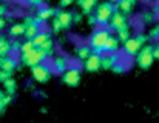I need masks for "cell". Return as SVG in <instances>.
I'll return each instance as SVG.
<instances>
[{
	"label": "cell",
	"instance_id": "obj_1",
	"mask_svg": "<svg viewBox=\"0 0 159 123\" xmlns=\"http://www.w3.org/2000/svg\"><path fill=\"white\" fill-rule=\"evenodd\" d=\"M110 36H111V31L105 29V28H99V29H96L91 34V37H90V46H91L93 53H98V54H104L105 53V45Z\"/></svg>",
	"mask_w": 159,
	"mask_h": 123
},
{
	"label": "cell",
	"instance_id": "obj_2",
	"mask_svg": "<svg viewBox=\"0 0 159 123\" xmlns=\"http://www.w3.org/2000/svg\"><path fill=\"white\" fill-rule=\"evenodd\" d=\"M117 9V3H113V2H105L102 5L98 6L96 12H94V17H96V23L98 25H105L108 23L110 17L113 15V12Z\"/></svg>",
	"mask_w": 159,
	"mask_h": 123
},
{
	"label": "cell",
	"instance_id": "obj_3",
	"mask_svg": "<svg viewBox=\"0 0 159 123\" xmlns=\"http://www.w3.org/2000/svg\"><path fill=\"white\" fill-rule=\"evenodd\" d=\"M147 39H148V37H145V36H138V37H130V39H127V40L124 42V49H122V53H124L125 56H130V57L136 56V54L139 53V49L144 46V43H145Z\"/></svg>",
	"mask_w": 159,
	"mask_h": 123
},
{
	"label": "cell",
	"instance_id": "obj_4",
	"mask_svg": "<svg viewBox=\"0 0 159 123\" xmlns=\"http://www.w3.org/2000/svg\"><path fill=\"white\" fill-rule=\"evenodd\" d=\"M31 75L34 80H37L39 83H45L51 78L53 75V69H51V65H47V63H39V65H34L31 66Z\"/></svg>",
	"mask_w": 159,
	"mask_h": 123
},
{
	"label": "cell",
	"instance_id": "obj_5",
	"mask_svg": "<svg viewBox=\"0 0 159 123\" xmlns=\"http://www.w3.org/2000/svg\"><path fill=\"white\" fill-rule=\"evenodd\" d=\"M47 60V56H45V53L40 49V48H33V49H30V51H26V53H22V62L25 63V65H28V66H34V65H39V63H42V62Z\"/></svg>",
	"mask_w": 159,
	"mask_h": 123
},
{
	"label": "cell",
	"instance_id": "obj_6",
	"mask_svg": "<svg viewBox=\"0 0 159 123\" xmlns=\"http://www.w3.org/2000/svg\"><path fill=\"white\" fill-rule=\"evenodd\" d=\"M138 56V65L142 68V69H147L153 65L155 57H153V46L152 45H147V46H142L139 49V53L136 54Z\"/></svg>",
	"mask_w": 159,
	"mask_h": 123
},
{
	"label": "cell",
	"instance_id": "obj_7",
	"mask_svg": "<svg viewBox=\"0 0 159 123\" xmlns=\"http://www.w3.org/2000/svg\"><path fill=\"white\" fill-rule=\"evenodd\" d=\"M63 83L68 86H76L80 82V69L77 66H68L65 69V72L62 74Z\"/></svg>",
	"mask_w": 159,
	"mask_h": 123
},
{
	"label": "cell",
	"instance_id": "obj_8",
	"mask_svg": "<svg viewBox=\"0 0 159 123\" xmlns=\"http://www.w3.org/2000/svg\"><path fill=\"white\" fill-rule=\"evenodd\" d=\"M108 22H110V26H108L110 31H116V29H119V28L128 25V22H127V15H125L124 12H120L119 9H116V11L113 12V15L110 17Z\"/></svg>",
	"mask_w": 159,
	"mask_h": 123
},
{
	"label": "cell",
	"instance_id": "obj_9",
	"mask_svg": "<svg viewBox=\"0 0 159 123\" xmlns=\"http://www.w3.org/2000/svg\"><path fill=\"white\" fill-rule=\"evenodd\" d=\"M50 65H51L53 74H63L65 69L70 66V62H68L66 57H63V56H56Z\"/></svg>",
	"mask_w": 159,
	"mask_h": 123
},
{
	"label": "cell",
	"instance_id": "obj_10",
	"mask_svg": "<svg viewBox=\"0 0 159 123\" xmlns=\"http://www.w3.org/2000/svg\"><path fill=\"white\" fill-rule=\"evenodd\" d=\"M57 12H59V9H56V8H50V6H45V5H42V6H39V8H37L36 19H37V20H40L42 23H45L48 19L54 17Z\"/></svg>",
	"mask_w": 159,
	"mask_h": 123
},
{
	"label": "cell",
	"instance_id": "obj_11",
	"mask_svg": "<svg viewBox=\"0 0 159 123\" xmlns=\"http://www.w3.org/2000/svg\"><path fill=\"white\" fill-rule=\"evenodd\" d=\"M101 60H102V54L98 53H91L90 57L85 60V69L90 72H96L101 69Z\"/></svg>",
	"mask_w": 159,
	"mask_h": 123
},
{
	"label": "cell",
	"instance_id": "obj_12",
	"mask_svg": "<svg viewBox=\"0 0 159 123\" xmlns=\"http://www.w3.org/2000/svg\"><path fill=\"white\" fill-rule=\"evenodd\" d=\"M17 66V59L12 57V56H2L0 57V69H5V71H9L12 72Z\"/></svg>",
	"mask_w": 159,
	"mask_h": 123
},
{
	"label": "cell",
	"instance_id": "obj_13",
	"mask_svg": "<svg viewBox=\"0 0 159 123\" xmlns=\"http://www.w3.org/2000/svg\"><path fill=\"white\" fill-rule=\"evenodd\" d=\"M54 17H57V19H59V22H60L62 28H70V26L73 25V12L60 11V9H59V12H57Z\"/></svg>",
	"mask_w": 159,
	"mask_h": 123
},
{
	"label": "cell",
	"instance_id": "obj_14",
	"mask_svg": "<svg viewBox=\"0 0 159 123\" xmlns=\"http://www.w3.org/2000/svg\"><path fill=\"white\" fill-rule=\"evenodd\" d=\"M40 28H42V22L40 20H36V22H33V23H30V25H26V28H25V32H23V36H25V39H33L39 31H40Z\"/></svg>",
	"mask_w": 159,
	"mask_h": 123
},
{
	"label": "cell",
	"instance_id": "obj_15",
	"mask_svg": "<svg viewBox=\"0 0 159 123\" xmlns=\"http://www.w3.org/2000/svg\"><path fill=\"white\" fill-rule=\"evenodd\" d=\"M77 5L80 6L82 14L90 15V14H93V11H94V8H96L98 0H77Z\"/></svg>",
	"mask_w": 159,
	"mask_h": 123
},
{
	"label": "cell",
	"instance_id": "obj_16",
	"mask_svg": "<svg viewBox=\"0 0 159 123\" xmlns=\"http://www.w3.org/2000/svg\"><path fill=\"white\" fill-rule=\"evenodd\" d=\"M25 28H26V25H25L23 22H20V23H14V25H11V28H9V36H11L12 39H19V37L23 36Z\"/></svg>",
	"mask_w": 159,
	"mask_h": 123
},
{
	"label": "cell",
	"instance_id": "obj_17",
	"mask_svg": "<svg viewBox=\"0 0 159 123\" xmlns=\"http://www.w3.org/2000/svg\"><path fill=\"white\" fill-rule=\"evenodd\" d=\"M136 2L138 0H119L117 2V9L127 15V14H130V11L133 9V6L136 5Z\"/></svg>",
	"mask_w": 159,
	"mask_h": 123
},
{
	"label": "cell",
	"instance_id": "obj_18",
	"mask_svg": "<svg viewBox=\"0 0 159 123\" xmlns=\"http://www.w3.org/2000/svg\"><path fill=\"white\" fill-rule=\"evenodd\" d=\"M50 37H51V36H50V32H47V31H42V29H40V31H39V32H37L31 40H33V45H34L36 48H39V46H40L45 40H48Z\"/></svg>",
	"mask_w": 159,
	"mask_h": 123
},
{
	"label": "cell",
	"instance_id": "obj_19",
	"mask_svg": "<svg viewBox=\"0 0 159 123\" xmlns=\"http://www.w3.org/2000/svg\"><path fill=\"white\" fill-rule=\"evenodd\" d=\"M116 51H119V39L110 36L105 45V53H116Z\"/></svg>",
	"mask_w": 159,
	"mask_h": 123
},
{
	"label": "cell",
	"instance_id": "obj_20",
	"mask_svg": "<svg viewBox=\"0 0 159 123\" xmlns=\"http://www.w3.org/2000/svg\"><path fill=\"white\" fill-rule=\"evenodd\" d=\"M43 53H45V56H47V59H51L53 57V54H54V43H53V40H51V37L48 39V40H45L40 46H39Z\"/></svg>",
	"mask_w": 159,
	"mask_h": 123
},
{
	"label": "cell",
	"instance_id": "obj_21",
	"mask_svg": "<svg viewBox=\"0 0 159 123\" xmlns=\"http://www.w3.org/2000/svg\"><path fill=\"white\" fill-rule=\"evenodd\" d=\"M11 54V40H8L5 36H0V57Z\"/></svg>",
	"mask_w": 159,
	"mask_h": 123
},
{
	"label": "cell",
	"instance_id": "obj_22",
	"mask_svg": "<svg viewBox=\"0 0 159 123\" xmlns=\"http://www.w3.org/2000/svg\"><path fill=\"white\" fill-rule=\"evenodd\" d=\"M3 88H5V92H8V94L14 95V92H16V89H17V85H16L14 78H12V77H9V78H6V80L3 82Z\"/></svg>",
	"mask_w": 159,
	"mask_h": 123
},
{
	"label": "cell",
	"instance_id": "obj_23",
	"mask_svg": "<svg viewBox=\"0 0 159 123\" xmlns=\"http://www.w3.org/2000/svg\"><path fill=\"white\" fill-rule=\"evenodd\" d=\"M116 32H117L116 37L119 39V42H125L127 39H130V26H128V25H125V26L116 29Z\"/></svg>",
	"mask_w": 159,
	"mask_h": 123
},
{
	"label": "cell",
	"instance_id": "obj_24",
	"mask_svg": "<svg viewBox=\"0 0 159 123\" xmlns=\"http://www.w3.org/2000/svg\"><path fill=\"white\" fill-rule=\"evenodd\" d=\"M91 53H93L91 46H80V48H77V59L85 62L88 57H90Z\"/></svg>",
	"mask_w": 159,
	"mask_h": 123
},
{
	"label": "cell",
	"instance_id": "obj_25",
	"mask_svg": "<svg viewBox=\"0 0 159 123\" xmlns=\"http://www.w3.org/2000/svg\"><path fill=\"white\" fill-rule=\"evenodd\" d=\"M116 74H124L125 71H127V65H124V62H117V63H114L113 65V68H111Z\"/></svg>",
	"mask_w": 159,
	"mask_h": 123
},
{
	"label": "cell",
	"instance_id": "obj_26",
	"mask_svg": "<svg viewBox=\"0 0 159 123\" xmlns=\"http://www.w3.org/2000/svg\"><path fill=\"white\" fill-rule=\"evenodd\" d=\"M34 48V45H33V40H30V39H26L22 45H20V54L22 53H26V51H30V49H33Z\"/></svg>",
	"mask_w": 159,
	"mask_h": 123
},
{
	"label": "cell",
	"instance_id": "obj_27",
	"mask_svg": "<svg viewBox=\"0 0 159 123\" xmlns=\"http://www.w3.org/2000/svg\"><path fill=\"white\" fill-rule=\"evenodd\" d=\"M20 42L17 39H12L11 40V53H20Z\"/></svg>",
	"mask_w": 159,
	"mask_h": 123
},
{
	"label": "cell",
	"instance_id": "obj_28",
	"mask_svg": "<svg viewBox=\"0 0 159 123\" xmlns=\"http://www.w3.org/2000/svg\"><path fill=\"white\" fill-rule=\"evenodd\" d=\"M148 39H153V40H158L159 42V26H155L148 36Z\"/></svg>",
	"mask_w": 159,
	"mask_h": 123
},
{
	"label": "cell",
	"instance_id": "obj_29",
	"mask_svg": "<svg viewBox=\"0 0 159 123\" xmlns=\"http://www.w3.org/2000/svg\"><path fill=\"white\" fill-rule=\"evenodd\" d=\"M60 29H63V28H62V25H60L59 19H57V17H54V20H53V31H54V32H59Z\"/></svg>",
	"mask_w": 159,
	"mask_h": 123
},
{
	"label": "cell",
	"instance_id": "obj_30",
	"mask_svg": "<svg viewBox=\"0 0 159 123\" xmlns=\"http://www.w3.org/2000/svg\"><path fill=\"white\" fill-rule=\"evenodd\" d=\"M11 77V72L9 71H5V69H0V82L3 83L6 78H9Z\"/></svg>",
	"mask_w": 159,
	"mask_h": 123
},
{
	"label": "cell",
	"instance_id": "obj_31",
	"mask_svg": "<svg viewBox=\"0 0 159 123\" xmlns=\"http://www.w3.org/2000/svg\"><path fill=\"white\" fill-rule=\"evenodd\" d=\"M26 3L33 8H39V6L43 5V0H26Z\"/></svg>",
	"mask_w": 159,
	"mask_h": 123
},
{
	"label": "cell",
	"instance_id": "obj_32",
	"mask_svg": "<svg viewBox=\"0 0 159 123\" xmlns=\"http://www.w3.org/2000/svg\"><path fill=\"white\" fill-rule=\"evenodd\" d=\"M153 19H155V14H153V12H147V14L144 15V20H145L147 23H150V22H153Z\"/></svg>",
	"mask_w": 159,
	"mask_h": 123
},
{
	"label": "cell",
	"instance_id": "obj_33",
	"mask_svg": "<svg viewBox=\"0 0 159 123\" xmlns=\"http://www.w3.org/2000/svg\"><path fill=\"white\" fill-rule=\"evenodd\" d=\"M73 3H74V0H60V2H59V5H60L62 8L70 6V5H73Z\"/></svg>",
	"mask_w": 159,
	"mask_h": 123
},
{
	"label": "cell",
	"instance_id": "obj_34",
	"mask_svg": "<svg viewBox=\"0 0 159 123\" xmlns=\"http://www.w3.org/2000/svg\"><path fill=\"white\" fill-rule=\"evenodd\" d=\"M8 14V8L6 5H0V17H5Z\"/></svg>",
	"mask_w": 159,
	"mask_h": 123
},
{
	"label": "cell",
	"instance_id": "obj_35",
	"mask_svg": "<svg viewBox=\"0 0 159 123\" xmlns=\"http://www.w3.org/2000/svg\"><path fill=\"white\" fill-rule=\"evenodd\" d=\"M82 19V12L80 14H73V23H79Z\"/></svg>",
	"mask_w": 159,
	"mask_h": 123
},
{
	"label": "cell",
	"instance_id": "obj_36",
	"mask_svg": "<svg viewBox=\"0 0 159 123\" xmlns=\"http://www.w3.org/2000/svg\"><path fill=\"white\" fill-rule=\"evenodd\" d=\"M153 57H155V59H159V43L156 46H153Z\"/></svg>",
	"mask_w": 159,
	"mask_h": 123
},
{
	"label": "cell",
	"instance_id": "obj_37",
	"mask_svg": "<svg viewBox=\"0 0 159 123\" xmlns=\"http://www.w3.org/2000/svg\"><path fill=\"white\" fill-rule=\"evenodd\" d=\"M6 28V19L5 17H0V31Z\"/></svg>",
	"mask_w": 159,
	"mask_h": 123
},
{
	"label": "cell",
	"instance_id": "obj_38",
	"mask_svg": "<svg viewBox=\"0 0 159 123\" xmlns=\"http://www.w3.org/2000/svg\"><path fill=\"white\" fill-rule=\"evenodd\" d=\"M88 22L93 25V23H96V17H94V14H90V19H88Z\"/></svg>",
	"mask_w": 159,
	"mask_h": 123
},
{
	"label": "cell",
	"instance_id": "obj_39",
	"mask_svg": "<svg viewBox=\"0 0 159 123\" xmlns=\"http://www.w3.org/2000/svg\"><path fill=\"white\" fill-rule=\"evenodd\" d=\"M5 95H6V92L0 91V102H2V103H3V99H5Z\"/></svg>",
	"mask_w": 159,
	"mask_h": 123
},
{
	"label": "cell",
	"instance_id": "obj_40",
	"mask_svg": "<svg viewBox=\"0 0 159 123\" xmlns=\"http://www.w3.org/2000/svg\"><path fill=\"white\" fill-rule=\"evenodd\" d=\"M3 109H5V105L0 102V114H2V111H3Z\"/></svg>",
	"mask_w": 159,
	"mask_h": 123
},
{
	"label": "cell",
	"instance_id": "obj_41",
	"mask_svg": "<svg viewBox=\"0 0 159 123\" xmlns=\"http://www.w3.org/2000/svg\"><path fill=\"white\" fill-rule=\"evenodd\" d=\"M110 2H113V3H117V2H119V0H110Z\"/></svg>",
	"mask_w": 159,
	"mask_h": 123
},
{
	"label": "cell",
	"instance_id": "obj_42",
	"mask_svg": "<svg viewBox=\"0 0 159 123\" xmlns=\"http://www.w3.org/2000/svg\"><path fill=\"white\" fill-rule=\"evenodd\" d=\"M5 2H11V0H5Z\"/></svg>",
	"mask_w": 159,
	"mask_h": 123
}]
</instances>
